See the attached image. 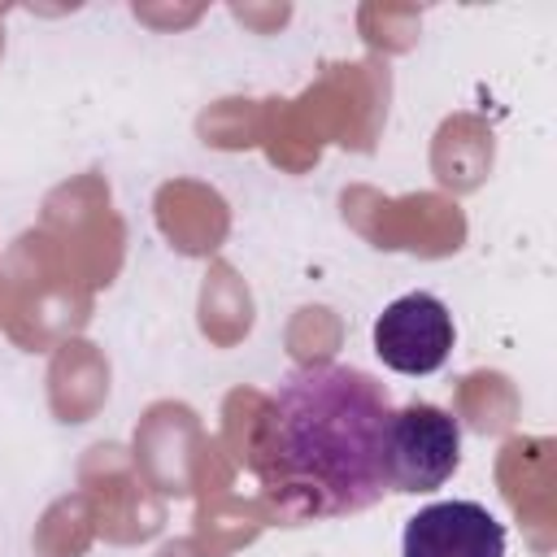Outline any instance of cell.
Instances as JSON below:
<instances>
[{"instance_id": "obj_3", "label": "cell", "mask_w": 557, "mask_h": 557, "mask_svg": "<svg viewBox=\"0 0 557 557\" xmlns=\"http://www.w3.org/2000/svg\"><path fill=\"white\" fill-rule=\"evenodd\" d=\"M453 313L431 292L396 296L374 318V352L396 374H435L453 352Z\"/></svg>"}, {"instance_id": "obj_4", "label": "cell", "mask_w": 557, "mask_h": 557, "mask_svg": "<svg viewBox=\"0 0 557 557\" xmlns=\"http://www.w3.org/2000/svg\"><path fill=\"white\" fill-rule=\"evenodd\" d=\"M400 557H505V527L479 500H435L405 522Z\"/></svg>"}, {"instance_id": "obj_1", "label": "cell", "mask_w": 557, "mask_h": 557, "mask_svg": "<svg viewBox=\"0 0 557 557\" xmlns=\"http://www.w3.org/2000/svg\"><path fill=\"white\" fill-rule=\"evenodd\" d=\"M392 400L366 370L318 361L292 370L257 413L248 466L283 518L361 513L387 483Z\"/></svg>"}, {"instance_id": "obj_2", "label": "cell", "mask_w": 557, "mask_h": 557, "mask_svg": "<svg viewBox=\"0 0 557 557\" xmlns=\"http://www.w3.org/2000/svg\"><path fill=\"white\" fill-rule=\"evenodd\" d=\"M461 461V426L440 405H405L387 431V483L392 492H435Z\"/></svg>"}]
</instances>
